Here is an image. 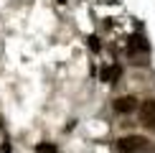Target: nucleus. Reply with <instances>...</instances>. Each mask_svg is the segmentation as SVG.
<instances>
[{
    "label": "nucleus",
    "mask_w": 155,
    "mask_h": 153,
    "mask_svg": "<svg viewBox=\"0 0 155 153\" xmlns=\"http://www.w3.org/2000/svg\"><path fill=\"white\" fill-rule=\"evenodd\" d=\"M112 107H114V112H120V115H130V112L137 110V97H135V94H122V97L114 100Z\"/></svg>",
    "instance_id": "3"
},
{
    "label": "nucleus",
    "mask_w": 155,
    "mask_h": 153,
    "mask_svg": "<svg viewBox=\"0 0 155 153\" xmlns=\"http://www.w3.org/2000/svg\"><path fill=\"white\" fill-rule=\"evenodd\" d=\"M147 145H150V140L145 135H122L117 140V151H122V153H140Z\"/></svg>",
    "instance_id": "1"
},
{
    "label": "nucleus",
    "mask_w": 155,
    "mask_h": 153,
    "mask_svg": "<svg viewBox=\"0 0 155 153\" xmlns=\"http://www.w3.org/2000/svg\"><path fill=\"white\" fill-rule=\"evenodd\" d=\"M140 123L145 127H150V130H155V97L145 100L140 105Z\"/></svg>",
    "instance_id": "2"
}]
</instances>
